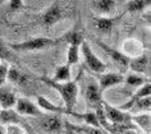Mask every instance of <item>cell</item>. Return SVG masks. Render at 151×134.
I'll list each match as a JSON object with an SVG mask.
<instances>
[{
    "label": "cell",
    "instance_id": "1",
    "mask_svg": "<svg viewBox=\"0 0 151 134\" xmlns=\"http://www.w3.org/2000/svg\"><path fill=\"white\" fill-rule=\"evenodd\" d=\"M41 81L45 84L50 86L51 88L56 89L60 93L63 102H64V107H60L58 115H64L68 111H73L76 102H77V96H78V78L74 81H68V82H63V83H58L54 82L51 78L47 77H41Z\"/></svg>",
    "mask_w": 151,
    "mask_h": 134
},
{
    "label": "cell",
    "instance_id": "2",
    "mask_svg": "<svg viewBox=\"0 0 151 134\" xmlns=\"http://www.w3.org/2000/svg\"><path fill=\"white\" fill-rule=\"evenodd\" d=\"M64 41V37L60 38H49V37H35V38L23 41L18 43H10L8 47L16 50V51H36V50H44L49 47L60 45Z\"/></svg>",
    "mask_w": 151,
    "mask_h": 134
},
{
    "label": "cell",
    "instance_id": "3",
    "mask_svg": "<svg viewBox=\"0 0 151 134\" xmlns=\"http://www.w3.org/2000/svg\"><path fill=\"white\" fill-rule=\"evenodd\" d=\"M80 47H81V53H82V56H83L86 66L93 73H97V74L104 73L105 69H106V64L96 56L95 53L91 50V46L87 42H83Z\"/></svg>",
    "mask_w": 151,
    "mask_h": 134
},
{
    "label": "cell",
    "instance_id": "4",
    "mask_svg": "<svg viewBox=\"0 0 151 134\" xmlns=\"http://www.w3.org/2000/svg\"><path fill=\"white\" fill-rule=\"evenodd\" d=\"M103 110L105 114V118L109 123V125H120V124H131L132 119L131 115L124 111H120L118 107H114L109 103H103Z\"/></svg>",
    "mask_w": 151,
    "mask_h": 134
},
{
    "label": "cell",
    "instance_id": "5",
    "mask_svg": "<svg viewBox=\"0 0 151 134\" xmlns=\"http://www.w3.org/2000/svg\"><path fill=\"white\" fill-rule=\"evenodd\" d=\"M14 111L18 115H21V116H39V118L46 116L45 111H42L32 101H29L27 98H23V97L17 100V103L14 106Z\"/></svg>",
    "mask_w": 151,
    "mask_h": 134
},
{
    "label": "cell",
    "instance_id": "6",
    "mask_svg": "<svg viewBox=\"0 0 151 134\" xmlns=\"http://www.w3.org/2000/svg\"><path fill=\"white\" fill-rule=\"evenodd\" d=\"M86 103L90 110L95 111L103 106V92L100 91L99 86L95 81H91L86 87Z\"/></svg>",
    "mask_w": 151,
    "mask_h": 134
},
{
    "label": "cell",
    "instance_id": "7",
    "mask_svg": "<svg viewBox=\"0 0 151 134\" xmlns=\"http://www.w3.org/2000/svg\"><path fill=\"white\" fill-rule=\"evenodd\" d=\"M97 81H99L97 86H99L100 91L104 92L106 88L124 83V76L120 73H101L97 74Z\"/></svg>",
    "mask_w": 151,
    "mask_h": 134
},
{
    "label": "cell",
    "instance_id": "8",
    "mask_svg": "<svg viewBox=\"0 0 151 134\" xmlns=\"http://www.w3.org/2000/svg\"><path fill=\"white\" fill-rule=\"evenodd\" d=\"M17 95L13 88L8 84H3L0 87V109L12 110L17 103Z\"/></svg>",
    "mask_w": 151,
    "mask_h": 134
},
{
    "label": "cell",
    "instance_id": "9",
    "mask_svg": "<svg viewBox=\"0 0 151 134\" xmlns=\"http://www.w3.org/2000/svg\"><path fill=\"white\" fill-rule=\"evenodd\" d=\"M63 17H64V12L62 6H60L58 1H54L42 16V22L45 26L50 27V26H54L55 23H58L59 21H62Z\"/></svg>",
    "mask_w": 151,
    "mask_h": 134
},
{
    "label": "cell",
    "instance_id": "10",
    "mask_svg": "<svg viewBox=\"0 0 151 134\" xmlns=\"http://www.w3.org/2000/svg\"><path fill=\"white\" fill-rule=\"evenodd\" d=\"M97 45L103 49L105 53H106V55L109 58L111 59V60H114L116 64H119L120 66H123V68H128V63H129V56H127L126 54L120 53L119 50H115L114 47L109 46V45L101 42V41H97Z\"/></svg>",
    "mask_w": 151,
    "mask_h": 134
},
{
    "label": "cell",
    "instance_id": "11",
    "mask_svg": "<svg viewBox=\"0 0 151 134\" xmlns=\"http://www.w3.org/2000/svg\"><path fill=\"white\" fill-rule=\"evenodd\" d=\"M150 93H151V84L147 82V83H145L143 86H141V87H138V89L134 92L133 95H132V97L128 100V101L126 103H123L122 106H119L118 109L120 111H129L131 110V107L134 105L136 102L138 101V100H141L143 97H150Z\"/></svg>",
    "mask_w": 151,
    "mask_h": 134
},
{
    "label": "cell",
    "instance_id": "12",
    "mask_svg": "<svg viewBox=\"0 0 151 134\" xmlns=\"http://www.w3.org/2000/svg\"><path fill=\"white\" fill-rule=\"evenodd\" d=\"M149 55L147 54H141L136 58H131L129 63H128V68H129L132 72L136 74H142L147 72V68H149Z\"/></svg>",
    "mask_w": 151,
    "mask_h": 134
},
{
    "label": "cell",
    "instance_id": "13",
    "mask_svg": "<svg viewBox=\"0 0 151 134\" xmlns=\"http://www.w3.org/2000/svg\"><path fill=\"white\" fill-rule=\"evenodd\" d=\"M6 79L9 82H12V83L16 84V86H27L29 83L27 74L22 73L21 70H18L17 68H10V66H9V70H8Z\"/></svg>",
    "mask_w": 151,
    "mask_h": 134
},
{
    "label": "cell",
    "instance_id": "14",
    "mask_svg": "<svg viewBox=\"0 0 151 134\" xmlns=\"http://www.w3.org/2000/svg\"><path fill=\"white\" fill-rule=\"evenodd\" d=\"M131 119L136 128L141 129L145 134H150V114L149 113L134 115V116H131Z\"/></svg>",
    "mask_w": 151,
    "mask_h": 134
},
{
    "label": "cell",
    "instance_id": "15",
    "mask_svg": "<svg viewBox=\"0 0 151 134\" xmlns=\"http://www.w3.org/2000/svg\"><path fill=\"white\" fill-rule=\"evenodd\" d=\"M0 123H1V125L3 124H6V125L23 124V121H22V119L19 118V115H18L14 110H1L0 111Z\"/></svg>",
    "mask_w": 151,
    "mask_h": 134
},
{
    "label": "cell",
    "instance_id": "16",
    "mask_svg": "<svg viewBox=\"0 0 151 134\" xmlns=\"http://www.w3.org/2000/svg\"><path fill=\"white\" fill-rule=\"evenodd\" d=\"M118 21V17L115 18H109V17H97L95 18V27L99 29L100 32L103 33H106V32H110L114 24L116 23Z\"/></svg>",
    "mask_w": 151,
    "mask_h": 134
},
{
    "label": "cell",
    "instance_id": "17",
    "mask_svg": "<svg viewBox=\"0 0 151 134\" xmlns=\"http://www.w3.org/2000/svg\"><path fill=\"white\" fill-rule=\"evenodd\" d=\"M42 128L46 132L54 133V132H59L62 129V119L60 116H56V115H51V116H45V120L42 121Z\"/></svg>",
    "mask_w": 151,
    "mask_h": 134
},
{
    "label": "cell",
    "instance_id": "18",
    "mask_svg": "<svg viewBox=\"0 0 151 134\" xmlns=\"http://www.w3.org/2000/svg\"><path fill=\"white\" fill-rule=\"evenodd\" d=\"M115 4L116 3L114 0H95L91 1V5L93 6V9L97 10L99 13H111L115 9Z\"/></svg>",
    "mask_w": 151,
    "mask_h": 134
},
{
    "label": "cell",
    "instance_id": "19",
    "mask_svg": "<svg viewBox=\"0 0 151 134\" xmlns=\"http://www.w3.org/2000/svg\"><path fill=\"white\" fill-rule=\"evenodd\" d=\"M54 82L58 83H63V82H68L70 81V66L67 64H63L56 68L54 77L51 78Z\"/></svg>",
    "mask_w": 151,
    "mask_h": 134
},
{
    "label": "cell",
    "instance_id": "20",
    "mask_svg": "<svg viewBox=\"0 0 151 134\" xmlns=\"http://www.w3.org/2000/svg\"><path fill=\"white\" fill-rule=\"evenodd\" d=\"M64 40L68 41L69 46H77V47H80L81 45L85 42L82 33L81 32H77V31H72L69 33H67V35L64 36Z\"/></svg>",
    "mask_w": 151,
    "mask_h": 134
},
{
    "label": "cell",
    "instance_id": "21",
    "mask_svg": "<svg viewBox=\"0 0 151 134\" xmlns=\"http://www.w3.org/2000/svg\"><path fill=\"white\" fill-rule=\"evenodd\" d=\"M124 82H126L127 84L132 86V87H141V86L147 83V79H146V77L141 76V74L132 73L129 76L124 77Z\"/></svg>",
    "mask_w": 151,
    "mask_h": 134
},
{
    "label": "cell",
    "instance_id": "22",
    "mask_svg": "<svg viewBox=\"0 0 151 134\" xmlns=\"http://www.w3.org/2000/svg\"><path fill=\"white\" fill-rule=\"evenodd\" d=\"M149 5H150V1H147V0H131V1L127 3V10L132 13L142 12Z\"/></svg>",
    "mask_w": 151,
    "mask_h": 134
},
{
    "label": "cell",
    "instance_id": "23",
    "mask_svg": "<svg viewBox=\"0 0 151 134\" xmlns=\"http://www.w3.org/2000/svg\"><path fill=\"white\" fill-rule=\"evenodd\" d=\"M78 47L77 46H69L68 47V53H67V65H74L78 63V58H80V54H78Z\"/></svg>",
    "mask_w": 151,
    "mask_h": 134
},
{
    "label": "cell",
    "instance_id": "24",
    "mask_svg": "<svg viewBox=\"0 0 151 134\" xmlns=\"http://www.w3.org/2000/svg\"><path fill=\"white\" fill-rule=\"evenodd\" d=\"M150 106H151L150 97H143L141 100H138V101L131 107V110H142V111H145V113H149Z\"/></svg>",
    "mask_w": 151,
    "mask_h": 134
},
{
    "label": "cell",
    "instance_id": "25",
    "mask_svg": "<svg viewBox=\"0 0 151 134\" xmlns=\"http://www.w3.org/2000/svg\"><path fill=\"white\" fill-rule=\"evenodd\" d=\"M0 60L4 63H9L13 60V54L10 53L8 46L3 41H0Z\"/></svg>",
    "mask_w": 151,
    "mask_h": 134
},
{
    "label": "cell",
    "instance_id": "26",
    "mask_svg": "<svg viewBox=\"0 0 151 134\" xmlns=\"http://www.w3.org/2000/svg\"><path fill=\"white\" fill-rule=\"evenodd\" d=\"M72 128L85 134H109L101 128H92V126H72Z\"/></svg>",
    "mask_w": 151,
    "mask_h": 134
},
{
    "label": "cell",
    "instance_id": "27",
    "mask_svg": "<svg viewBox=\"0 0 151 134\" xmlns=\"http://www.w3.org/2000/svg\"><path fill=\"white\" fill-rule=\"evenodd\" d=\"M8 70H9V64L8 63H3L0 65V87L3 84H5L6 76H8Z\"/></svg>",
    "mask_w": 151,
    "mask_h": 134
},
{
    "label": "cell",
    "instance_id": "28",
    "mask_svg": "<svg viewBox=\"0 0 151 134\" xmlns=\"http://www.w3.org/2000/svg\"><path fill=\"white\" fill-rule=\"evenodd\" d=\"M8 4H9L10 10H17V9H21L22 6H23V1H22V0H12V1H9Z\"/></svg>",
    "mask_w": 151,
    "mask_h": 134
},
{
    "label": "cell",
    "instance_id": "29",
    "mask_svg": "<svg viewBox=\"0 0 151 134\" xmlns=\"http://www.w3.org/2000/svg\"><path fill=\"white\" fill-rule=\"evenodd\" d=\"M122 134H139V133L137 132V130H127V132H124Z\"/></svg>",
    "mask_w": 151,
    "mask_h": 134
},
{
    "label": "cell",
    "instance_id": "30",
    "mask_svg": "<svg viewBox=\"0 0 151 134\" xmlns=\"http://www.w3.org/2000/svg\"><path fill=\"white\" fill-rule=\"evenodd\" d=\"M0 134H6V133H5V128H4V126H3L1 124H0Z\"/></svg>",
    "mask_w": 151,
    "mask_h": 134
},
{
    "label": "cell",
    "instance_id": "31",
    "mask_svg": "<svg viewBox=\"0 0 151 134\" xmlns=\"http://www.w3.org/2000/svg\"><path fill=\"white\" fill-rule=\"evenodd\" d=\"M3 63H4V61H1V60H0V65H1V64H3Z\"/></svg>",
    "mask_w": 151,
    "mask_h": 134
},
{
    "label": "cell",
    "instance_id": "32",
    "mask_svg": "<svg viewBox=\"0 0 151 134\" xmlns=\"http://www.w3.org/2000/svg\"><path fill=\"white\" fill-rule=\"evenodd\" d=\"M0 111H1V109H0Z\"/></svg>",
    "mask_w": 151,
    "mask_h": 134
}]
</instances>
